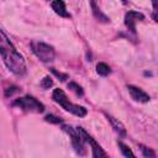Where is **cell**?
<instances>
[{
    "mask_svg": "<svg viewBox=\"0 0 158 158\" xmlns=\"http://www.w3.org/2000/svg\"><path fill=\"white\" fill-rule=\"evenodd\" d=\"M0 56L7 69L16 75H23L26 73V63L23 57L17 52L7 36L0 30Z\"/></svg>",
    "mask_w": 158,
    "mask_h": 158,
    "instance_id": "6da1fadb",
    "label": "cell"
},
{
    "mask_svg": "<svg viewBox=\"0 0 158 158\" xmlns=\"http://www.w3.org/2000/svg\"><path fill=\"white\" fill-rule=\"evenodd\" d=\"M52 99L57 104H59L65 111H68L78 117H84L88 114V110L84 106H80V105H77V104H73L72 101H69L68 96L65 95V93L62 89H54L53 94H52Z\"/></svg>",
    "mask_w": 158,
    "mask_h": 158,
    "instance_id": "7a4b0ae2",
    "label": "cell"
},
{
    "mask_svg": "<svg viewBox=\"0 0 158 158\" xmlns=\"http://www.w3.org/2000/svg\"><path fill=\"white\" fill-rule=\"evenodd\" d=\"M14 106L20 107L23 111H28V112H37L41 114L44 111V105L38 101L36 98L31 96V95H26L23 98H19L12 102Z\"/></svg>",
    "mask_w": 158,
    "mask_h": 158,
    "instance_id": "3957f363",
    "label": "cell"
},
{
    "mask_svg": "<svg viewBox=\"0 0 158 158\" xmlns=\"http://www.w3.org/2000/svg\"><path fill=\"white\" fill-rule=\"evenodd\" d=\"M31 49L35 53V56L42 62H52L54 59V56H56L54 48L47 43H43L40 41H32Z\"/></svg>",
    "mask_w": 158,
    "mask_h": 158,
    "instance_id": "277c9868",
    "label": "cell"
},
{
    "mask_svg": "<svg viewBox=\"0 0 158 158\" xmlns=\"http://www.w3.org/2000/svg\"><path fill=\"white\" fill-rule=\"evenodd\" d=\"M62 128L69 135V137H70V139H72V144H73L75 152L79 153L80 156H84V154L86 153L85 147H84V139H83V137L80 136L78 128H73L72 126H63Z\"/></svg>",
    "mask_w": 158,
    "mask_h": 158,
    "instance_id": "5b68a950",
    "label": "cell"
},
{
    "mask_svg": "<svg viewBox=\"0 0 158 158\" xmlns=\"http://www.w3.org/2000/svg\"><path fill=\"white\" fill-rule=\"evenodd\" d=\"M78 131H79V133H80V136L83 137V139L84 141H86L89 144H90V147H91V152H93V157L94 158H109V156L105 153V151L101 148V146L84 130V128H81V127H78Z\"/></svg>",
    "mask_w": 158,
    "mask_h": 158,
    "instance_id": "8992f818",
    "label": "cell"
},
{
    "mask_svg": "<svg viewBox=\"0 0 158 158\" xmlns=\"http://www.w3.org/2000/svg\"><path fill=\"white\" fill-rule=\"evenodd\" d=\"M142 20H144V15L137 11H128L125 15V25L132 33H136V22Z\"/></svg>",
    "mask_w": 158,
    "mask_h": 158,
    "instance_id": "52a82bcc",
    "label": "cell"
},
{
    "mask_svg": "<svg viewBox=\"0 0 158 158\" xmlns=\"http://www.w3.org/2000/svg\"><path fill=\"white\" fill-rule=\"evenodd\" d=\"M127 89H128V93L131 95V98L135 100V101H138V102H148L151 100L149 95L143 91L142 89L135 86V85H127Z\"/></svg>",
    "mask_w": 158,
    "mask_h": 158,
    "instance_id": "ba28073f",
    "label": "cell"
},
{
    "mask_svg": "<svg viewBox=\"0 0 158 158\" xmlns=\"http://www.w3.org/2000/svg\"><path fill=\"white\" fill-rule=\"evenodd\" d=\"M51 6L52 9L54 10V12L62 17H65V19H70V14L65 9V4L60 0H56V1H52L51 2Z\"/></svg>",
    "mask_w": 158,
    "mask_h": 158,
    "instance_id": "9c48e42d",
    "label": "cell"
},
{
    "mask_svg": "<svg viewBox=\"0 0 158 158\" xmlns=\"http://www.w3.org/2000/svg\"><path fill=\"white\" fill-rule=\"evenodd\" d=\"M105 116L107 117V120L110 121V123H111V126H112V128L120 135V136H122V137H125L126 136V128H125V126L117 120V118H115L114 116H111V115H107V114H105Z\"/></svg>",
    "mask_w": 158,
    "mask_h": 158,
    "instance_id": "30bf717a",
    "label": "cell"
},
{
    "mask_svg": "<svg viewBox=\"0 0 158 158\" xmlns=\"http://www.w3.org/2000/svg\"><path fill=\"white\" fill-rule=\"evenodd\" d=\"M90 5H91V7H93V14H94V16L98 19V21H101V22H109V21H110V19H109L105 14L101 12V10L96 6V4H95L94 1H91Z\"/></svg>",
    "mask_w": 158,
    "mask_h": 158,
    "instance_id": "8fae6325",
    "label": "cell"
},
{
    "mask_svg": "<svg viewBox=\"0 0 158 158\" xmlns=\"http://www.w3.org/2000/svg\"><path fill=\"white\" fill-rule=\"evenodd\" d=\"M117 144H118V148H120V151H121V153L126 157V158H136V156L133 154V152L131 151V148L127 146V144H125L123 142H117Z\"/></svg>",
    "mask_w": 158,
    "mask_h": 158,
    "instance_id": "7c38bea8",
    "label": "cell"
},
{
    "mask_svg": "<svg viewBox=\"0 0 158 158\" xmlns=\"http://www.w3.org/2000/svg\"><path fill=\"white\" fill-rule=\"evenodd\" d=\"M96 72H98V74L99 75H101V77H107L110 73H111V69H110V67L106 64V63H98V65H96Z\"/></svg>",
    "mask_w": 158,
    "mask_h": 158,
    "instance_id": "4fadbf2b",
    "label": "cell"
},
{
    "mask_svg": "<svg viewBox=\"0 0 158 158\" xmlns=\"http://www.w3.org/2000/svg\"><path fill=\"white\" fill-rule=\"evenodd\" d=\"M139 149L142 152V154L146 157V158H156V152L149 148V147H146L143 144H139Z\"/></svg>",
    "mask_w": 158,
    "mask_h": 158,
    "instance_id": "5bb4252c",
    "label": "cell"
},
{
    "mask_svg": "<svg viewBox=\"0 0 158 158\" xmlns=\"http://www.w3.org/2000/svg\"><path fill=\"white\" fill-rule=\"evenodd\" d=\"M68 88L69 89H72L77 95H79V96H81L83 94H84V91H83V88L80 86V85H78L77 83H74V81H70L69 84H68Z\"/></svg>",
    "mask_w": 158,
    "mask_h": 158,
    "instance_id": "9a60e30c",
    "label": "cell"
},
{
    "mask_svg": "<svg viewBox=\"0 0 158 158\" xmlns=\"http://www.w3.org/2000/svg\"><path fill=\"white\" fill-rule=\"evenodd\" d=\"M53 85V80H52V78L51 77H44L43 79H42V81H41V86L43 88V89H49L51 86Z\"/></svg>",
    "mask_w": 158,
    "mask_h": 158,
    "instance_id": "2e32d148",
    "label": "cell"
},
{
    "mask_svg": "<svg viewBox=\"0 0 158 158\" xmlns=\"http://www.w3.org/2000/svg\"><path fill=\"white\" fill-rule=\"evenodd\" d=\"M44 120H46L47 122H51V123H62V122H63L62 118H59L58 116H54V115H52V114L47 115V116L44 117Z\"/></svg>",
    "mask_w": 158,
    "mask_h": 158,
    "instance_id": "e0dca14e",
    "label": "cell"
},
{
    "mask_svg": "<svg viewBox=\"0 0 158 158\" xmlns=\"http://www.w3.org/2000/svg\"><path fill=\"white\" fill-rule=\"evenodd\" d=\"M51 72H52L56 77H58L62 81H63V80H65V79H68V74H63V73H60V72H57L54 68H51Z\"/></svg>",
    "mask_w": 158,
    "mask_h": 158,
    "instance_id": "ac0fdd59",
    "label": "cell"
},
{
    "mask_svg": "<svg viewBox=\"0 0 158 158\" xmlns=\"http://www.w3.org/2000/svg\"><path fill=\"white\" fill-rule=\"evenodd\" d=\"M17 91H19V89H17L16 86H12V88H9V89H6V91H5V95H6V96H9V95L11 96L14 93H17Z\"/></svg>",
    "mask_w": 158,
    "mask_h": 158,
    "instance_id": "d6986e66",
    "label": "cell"
}]
</instances>
